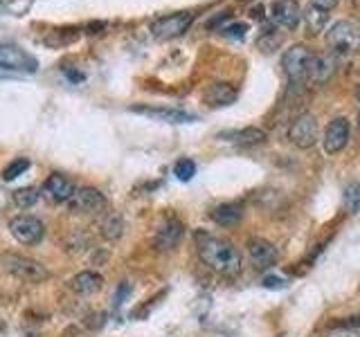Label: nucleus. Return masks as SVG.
Segmentation results:
<instances>
[{"instance_id":"21","label":"nucleus","mask_w":360,"mask_h":337,"mask_svg":"<svg viewBox=\"0 0 360 337\" xmlns=\"http://www.w3.org/2000/svg\"><path fill=\"white\" fill-rule=\"evenodd\" d=\"M127 230V223L120 216V213H106L104 220L99 223V234L104 236L106 241H120Z\"/></svg>"},{"instance_id":"32","label":"nucleus","mask_w":360,"mask_h":337,"mask_svg":"<svg viewBox=\"0 0 360 337\" xmlns=\"http://www.w3.org/2000/svg\"><path fill=\"white\" fill-rule=\"evenodd\" d=\"M68 77H70L72 81H84V79H86L84 72H72V70H68Z\"/></svg>"},{"instance_id":"1","label":"nucleus","mask_w":360,"mask_h":337,"mask_svg":"<svg viewBox=\"0 0 360 337\" xmlns=\"http://www.w3.org/2000/svg\"><path fill=\"white\" fill-rule=\"evenodd\" d=\"M196 252L202 263L223 277H236L243 267L241 252L221 236L196 232Z\"/></svg>"},{"instance_id":"12","label":"nucleus","mask_w":360,"mask_h":337,"mask_svg":"<svg viewBox=\"0 0 360 337\" xmlns=\"http://www.w3.org/2000/svg\"><path fill=\"white\" fill-rule=\"evenodd\" d=\"M248 256H250V261L257 270H270L279 261L277 247L266 239H250L248 241Z\"/></svg>"},{"instance_id":"30","label":"nucleus","mask_w":360,"mask_h":337,"mask_svg":"<svg viewBox=\"0 0 360 337\" xmlns=\"http://www.w3.org/2000/svg\"><path fill=\"white\" fill-rule=\"evenodd\" d=\"M129 290H131V286H129V284H122V286L115 290V306H117V303H122V301H124V297L129 295Z\"/></svg>"},{"instance_id":"6","label":"nucleus","mask_w":360,"mask_h":337,"mask_svg":"<svg viewBox=\"0 0 360 337\" xmlns=\"http://www.w3.org/2000/svg\"><path fill=\"white\" fill-rule=\"evenodd\" d=\"M0 70L32 74L39 70V61L18 45H0Z\"/></svg>"},{"instance_id":"22","label":"nucleus","mask_w":360,"mask_h":337,"mask_svg":"<svg viewBox=\"0 0 360 337\" xmlns=\"http://www.w3.org/2000/svg\"><path fill=\"white\" fill-rule=\"evenodd\" d=\"M302 18H304V25H307L309 34H320L326 27V22H329V11L309 5L307 11L302 14Z\"/></svg>"},{"instance_id":"10","label":"nucleus","mask_w":360,"mask_h":337,"mask_svg":"<svg viewBox=\"0 0 360 337\" xmlns=\"http://www.w3.org/2000/svg\"><path fill=\"white\" fill-rule=\"evenodd\" d=\"M65 205L72 213H99L106 207V196L95 187H82L75 189V194Z\"/></svg>"},{"instance_id":"33","label":"nucleus","mask_w":360,"mask_h":337,"mask_svg":"<svg viewBox=\"0 0 360 337\" xmlns=\"http://www.w3.org/2000/svg\"><path fill=\"white\" fill-rule=\"evenodd\" d=\"M356 95H358V101H360V88H358V93H356Z\"/></svg>"},{"instance_id":"16","label":"nucleus","mask_w":360,"mask_h":337,"mask_svg":"<svg viewBox=\"0 0 360 337\" xmlns=\"http://www.w3.org/2000/svg\"><path fill=\"white\" fill-rule=\"evenodd\" d=\"M101 284H104V277H101L99 272H93V270H84V272H79L70 279V284H68V288H70L75 295L79 297H88V295H95V292L101 288Z\"/></svg>"},{"instance_id":"27","label":"nucleus","mask_w":360,"mask_h":337,"mask_svg":"<svg viewBox=\"0 0 360 337\" xmlns=\"http://www.w3.org/2000/svg\"><path fill=\"white\" fill-rule=\"evenodd\" d=\"M174 173H176L178 180H183V183H187V180H191V178H194V173H196V164H194V160H189V157H183V160H178L176 166H174Z\"/></svg>"},{"instance_id":"25","label":"nucleus","mask_w":360,"mask_h":337,"mask_svg":"<svg viewBox=\"0 0 360 337\" xmlns=\"http://www.w3.org/2000/svg\"><path fill=\"white\" fill-rule=\"evenodd\" d=\"M27 168H30V160H27V157H16L14 162L5 166V171H3V180H5V183H11V180H16L18 176L25 173Z\"/></svg>"},{"instance_id":"2","label":"nucleus","mask_w":360,"mask_h":337,"mask_svg":"<svg viewBox=\"0 0 360 337\" xmlns=\"http://www.w3.org/2000/svg\"><path fill=\"white\" fill-rule=\"evenodd\" d=\"M0 267H3L7 275L16 277L20 281H30V284H41V281L50 277L45 265H41L39 261H34L30 256L16 254V252L0 254Z\"/></svg>"},{"instance_id":"7","label":"nucleus","mask_w":360,"mask_h":337,"mask_svg":"<svg viewBox=\"0 0 360 337\" xmlns=\"http://www.w3.org/2000/svg\"><path fill=\"white\" fill-rule=\"evenodd\" d=\"M183 234H185V225L183 223H180L176 216H165V218H160V223L155 225L151 243H153L155 250L169 252V250H174L180 241H183Z\"/></svg>"},{"instance_id":"15","label":"nucleus","mask_w":360,"mask_h":337,"mask_svg":"<svg viewBox=\"0 0 360 337\" xmlns=\"http://www.w3.org/2000/svg\"><path fill=\"white\" fill-rule=\"evenodd\" d=\"M75 185L70 178H65L63 173H52L48 180L43 183V196L48 198L50 202H68L70 196L75 194Z\"/></svg>"},{"instance_id":"8","label":"nucleus","mask_w":360,"mask_h":337,"mask_svg":"<svg viewBox=\"0 0 360 337\" xmlns=\"http://www.w3.org/2000/svg\"><path fill=\"white\" fill-rule=\"evenodd\" d=\"M288 140L292 146L307 151L318 142V119H315L311 112H302L295 119H292L290 128H288Z\"/></svg>"},{"instance_id":"20","label":"nucleus","mask_w":360,"mask_h":337,"mask_svg":"<svg viewBox=\"0 0 360 337\" xmlns=\"http://www.w3.org/2000/svg\"><path fill=\"white\" fill-rule=\"evenodd\" d=\"M219 138L234 142V144H262L266 142V131L262 128H255V126H248V128H239V131H228V133H221Z\"/></svg>"},{"instance_id":"13","label":"nucleus","mask_w":360,"mask_h":337,"mask_svg":"<svg viewBox=\"0 0 360 337\" xmlns=\"http://www.w3.org/2000/svg\"><path fill=\"white\" fill-rule=\"evenodd\" d=\"M131 112H138L142 117H149L155 121H165V124H189L196 121L194 115H189L185 110L178 108H165V106H131Z\"/></svg>"},{"instance_id":"19","label":"nucleus","mask_w":360,"mask_h":337,"mask_svg":"<svg viewBox=\"0 0 360 337\" xmlns=\"http://www.w3.org/2000/svg\"><path fill=\"white\" fill-rule=\"evenodd\" d=\"M335 59L331 54H324V56H313V63H311V72L309 77L313 79L315 84H324V81H329L331 74L335 72Z\"/></svg>"},{"instance_id":"31","label":"nucleus","mask_w":360,"mask_h":337,"mask_svg":"<svg viewBox=\"0 0 360 337\" xmlns=\"http://www.w3.org/2000/svg\"><path fill=\"white\" fill-rule=\"evenodd\" d=\"M264 286L266 288H284V281H281V279H277V277H266L264 279Z\"/></svg>"},{"instance_id":"4","label":"nucleus","mask_w":360,"mask_h":337,"mask_svg":"<svg viewBox=\"0 0 360 337\" xmlns=\"http://www.w3.org/2000/svg\"><path fill=\"white\" fill-rule=\"evenodd\" d=\"M313 52L307 45H292L281 56V67H284V74L288 77V81L292 84H302L304 79L311 72V63H313Z\"/></svg>"},{"instance_id":"28","label":"nucleus","mask_w":360,"mask_h":337,"mask_svg":"<svg viewBox=\"0 0 360 337\" xmlns=\"http://www.w3.org/2000/svg\"><path fill=\"white\" fill-rule=\"evenodd\" d=\"M245 32H248L245 22H232V25L221 27V34H223L225 39H230V41H241L245 37Z\"/></svg>"},{"instance_id":"9","label":"nucleus","mask_w":360,"mask_h":337,"mask_svg":"<svg viewBox=\"0 0 360 337\" xmlns=\"http://www.w3.org/2000/svg\"><path fill=\"white\" fill-rule=\"evenodd\" d=\"M194 20V14L191 11H174V14H165L160 18H155L151 22V34L155 39H174L185 34L187 27Z\"/></svg>"},{"instance_id":"5","label":"nucleus","mask_w":360,"mask_h":337,"mask_svg":"<svg viewBox=\"0 0 360 337\" xmlns=\"http://www.w3.org/2000/svg\"><path fill=\"white\" fill-rule=\"evenodd\" d=\"M9 232L22 245H37L45 236V225L32 213H20L9 220Z\"/></svg>"},{"instance_id":"23","label":"nucleus","mask_w":360,"mask_h":337,"mask_svg":"<svg viewBox=\"0 0 360 337\" xmlns=\"http://www.w3.org/2000/svg\"><path fill=\"white\" fill-rule=\"evenodd\" d=\"M11 198H14L16 207H20V209H30V207L37 205L39 191L34 189V187H22V189H16L14 194H11Z\"/></svg>"},{"instance_id":"3","label":"nucleus","mask_w":360,"mask_h":337,"mask_svg":"<svg viewBox=\"0 0 360 337\" xmlns=\"http://www.w3.org/2000/svg\"><path fill=\"white\" fill-rule=\"evenodd\" d=\"M326 43L338 54H354L360 50V27L352 20H338L326 32Z\"/></svg>"},{"instance_id":"17","label":"nucleus","mask_w":360,"mask_h":337,"mask_svg":"<svg viewBox=\"0 0 360 337\" xmlns=\"http://www.w3.org/2000/svg\"><path fill=\"white\" fill-rule=\"evenodd\" d=\"M202 99H205V104H210L214 108L230 106V104H234V99H236V88L232 84H225V81L210 84L207 90H205V95H202Z\"/></svg>"},{"instance_id":"24","label":"nucleus","mask_w":360,"mask_h":337,"mask_svg":"<svg viewBox=\"0 0 360 337\" xmlns=\"http://www.w3.org/2000/svg\"><path fill=\"white\" fill-rule=\"evenodd\" d=\"M342 200H345V209H347L349 213H356V211H360V183H352V185H347Z\"/></svg>"},{"instance_id":"14","label":"nucleus","mask_w":360,"mask_h":337,"mask_svg":"<svg viewBox=\"0 0 360 337\" xmlns=\"http://www.w3.org/2000/svg\"><path fill=\"white\" fill-rule=\"evenodd\" d=\"M270 16H273V20L279 27L295 29L302 20V11L295 0H275V3L270 5Z\"/></svg>"},{"instance_id":"18","label":"nucleus","mask_w":360,"mask_h":337,"mask_svg":"<svg viewBox=\"0 0 360 337\" xmlns=\"http://www.w3.org/2000/svg\"><path fill=\"white\" fill-rule=\"evenodd\" d=\"M210 216L214 223L221 225V227H232V225H236L243 218V207L239 202H223V205L212 209Z\"/></svg>"},{"instance_id":"11","label":"nucleus","mask_w":360,"mask_h":337,"mask_svg":"<svg viewBox=\"0 0 360 337\" xmlns=\"http://www.w3.org/2000/svg\"><path fill=\"white\" fill-rule=\"evenodd\" d=\"M349 135H352V126H349L347 117L331 119L329 126H326V131H324V138H322L324 153H329V155L340 153L345 146L349 144Z\"/></svg>"},{"instance_id":"26","label":"nucleus","mask_w":360,"mask_h":337,"mask_svg":"<svg viewBox=\"0 0 360 337\" xmlns=\"http://www.w3.org/2000/svg\"><path fill=\"white\" fill-rule=\"evenodd\" d=\"M257 45H259V50L273 52V50H277L279 45H281V34H279L277 29H268V32L262 34V37H259Z\"/></svg>"},{"instance_id":"29","label":"nucleus","mask_w":360,"mask_h":337,"mask_svg":"<svg viewBox=\"0 0 360 337\" xmlns=\"http://www.w3.org/2000/svg\"><path fill=\"white\" fill-rule=\"evenodd\" d=\"M340 0H311V5L313 7H320V9H324V11H329V9H333Z\"/></svg>"}]
</instances>
